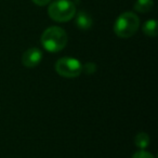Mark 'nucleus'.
I'll return each instance as SVG.
<instances>
[{
  "label": "nucleus",
  "mask_w": 158,
  "mask_h": 158,
  "mask_svg": "<svg viewBox=\"0 0 158 158\" xmlns=\"http://www.w3.org/2000/svg\"><path fill=\"white\" fill-rule=\"evenodd\" d=\"M67 34L59 26H51L42 33L41 44L49 52H60L67 44Z\"/></svg>",
  "instance_id": "nucleus-1"
},
{
  "label": "nucleus",
  "mask_w": 158,
  "mask_h": 158,
  "mask_svg": "<svg viewBox=\"0 0 158 158\" xmlns=\"http://www.w3.org/2000/svg\"><path fill=\"white\" fill-rule=\"evenodd\" d=\"M140 19L133 12H123L117 18L114 24V33L119 38H130L138 31Z\"/></svg>",
  "instance_id": "nucleus-2"
},
{
  "label": "nucleus",
  "mask_w": 158,
  "mask_h": 158,
  "mask_svg": "<svg viewBox=\"0 0 158 158\" xmlns=\"http://www.w3.org/2000/svg\"><path fill=\"white\" fill-rule=\"evenodd\" d=\"M48 13L55 22H68L76 15V6L70 0H55L49 6Z\"/></svg>",
  "instance_id": "nucleus-3"
},
{
  "label": "nucleus",
  "mask_w": 158,
  "mask_h": 158,
  "mask_svg": "<svg viewBox=\"0 0 158 158\" xmlns=\"http://www.w3.org/2000/svg\"><path fill=\"white\" fill-rule=\"evenodd\" d=\"M55 70L62 77L75 78L82 72L81 63L74 57H62L55 64Z\"/></svg>",
  "instance_id": "nucleus-4"
},
{
  "label": "nucleus",
  "mask_w": 158,
  "mask_h": 158,
  "mask_svg": "<svg viewBox=\"0 0 158 158\" xmlns=\"http://www.w3.org/2000/svg\"><path fill=\"white\" fill-rule=\"evenodd\" d=\"M42 60V52L38 48H31L24 52L22 56V63L25 67H36Z\"/></svg>",
  "instance_id": "nucleus-5"
},
{
  "label": "nucleus",
  "mask_w": 158,
  "mask_h": 158,
  "mask_svg": "<svg viewBox=\"0 0 158 158\" xmlns=\"http://www.w3.org/2000/svg\"><path fill=\"white\" fill-rule=\"evenodd\" d=\"M93 21L87 12L80 11L76 15V26L81 31H88L92 27Z\"/></svg>",
  "instance_id": "nucleus-6"
},
{
  "label": "nucleus",
  "mask_w": 158,
  "mask_h": 158,
  "mask_svg": "<svg viewBox=\"0 0 158 158\" xmlns=\"http://www.w3.org/2000/svg\"><path fill=\"white\" fill-rule=\"evenodd\" d=\"M154 8L153 0H136L134 3V10L139 13H147Z\"/></svg>",
  "instance_id": "nucleus-7"
},
{
  "label": "nucleus",
  "mask_w": 158,
  "mask_h": 158,
  "mask_svg": "<svg viewBox=\"0 0 158 158\" xmlns=\"http://www.w3.org/2000/svg\"><path fill=\"white\" fill-rule=\"evenodd\" d=\"M142 31L148 37H156L157 36V21L148 20L143 24Z\"/></svg>",
  "instance_id": "nucleus-8"
},
{
  "label": "nucleus",
  "mask_w": 158,
  "mask_h": 158,
  "mask_svg": "<svg viewBox=\"0 0 158 158\" xmlns=\"http://www.w3.org/2000/svg\"><path fill=\"white\" fill-rule=\"evenodd\" d=\"M149 142H151L149 135L147 133H145V132H140V133L136 134L135 138H134V144L140 149L147 148L149 145Z\"/></svg>",
  "instance_id": "nucleus-9"
},
{
  "label": "nucleus",
  "mask_w": 158,
  "mask_h": 158,
  "mask_svg": "<svg viewBox=\"0 0 158 158\" xmlns=\"http://www.w3.org/2000/svg\"><path fill=\"white\" fill-rule=\"evenodd\" d=\"M132 158H155L151 153L144 151V149H141V151H138L136 153L133 154Z\"/></svg>",
  "instance_id": "nucleus-10"
},
{
  "label": "nucleus",
  "mask_w": 158,
  "mask_h": 158,
  "mask_svg": "<svg viewBox=\"0 0 158 158\" xmlns=\"http://www.w3.org/2000/svg\"><path fill=\"white\" fill-rule=\"evenodd\" d=\"M97 69V66L94 63H87L85 66H82V70L87 73V74H93Z\"/></svg>",
  "instance_id": "nucleus-11"
},
{
  "label": "nucleus",
  "mask_w": 158,
  "mask_h": 158,
  "mask_svg": "<svg viewBox=\"0 0 158 158\" xmlns=\"http://www.w3.org/2000/svg\"><path fill=\"white\" fill-rule=\"evenodd\" d=\"M51 0H33V2L35 3V5L39 6V7H44V6H47L48 3H50Z\"/></svg>",
  "instance_id": "nucleus-12"
}]
</instances>
